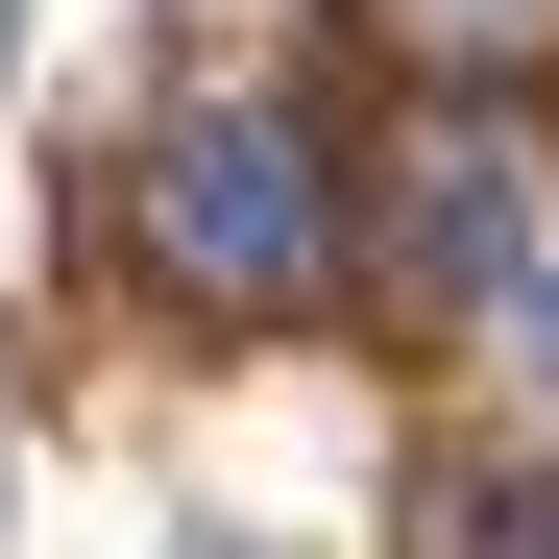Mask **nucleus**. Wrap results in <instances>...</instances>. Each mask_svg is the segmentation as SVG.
I'll return each mask as SVG.
<instances>
[{
    "mask_svg": "<svg viewBox=\"0 0 559 559\" xmlns=\"http://www.w3.org/2000/svg\"><path fill=\"white\" fill-rule=\"evenodd\" d=\"M414 267L462 293V267H511V146L462 122V146H414Z\"/></svg>",
    "mask_w": 559,
    "mask_h": 559,
    "instance_id": "obj_2",
    "label": "nucleus"
},
{
    "mask_svg": "<svg viewBox=\"0 0 559 559\" xmlns=\"http://www.w3.org/2000/svg\"><path fill=\"white\" fill-rule=\"evenodd\" d=\"M535 365H559V267H535Z\"/></svg>",
    "mask_w": 559,
    "mask_h": 559,
    "instance_id": "obj_5",
    "label": "nucleus"
},
{
    "mask_svg": "<svg viewBox=\"0 0 559 559\" xmlns=\"http://www.w3.org/2000/svg\"><path fill=\"white\" fill-rule=\"evenodd\" d=\"M146 267L195 317H317L341 293V170H317V122L293 98H195L146 146Z\"/></svg>",
    "mask_w": 559,
    "mask_h": 559,
    "instance_id": "obj_1",
    "label": "nucleus"
},
{
    "mask_svg": "<svg viewBox=\"0 0 559 559\" xmlns=\"http://www.w3.org/2000/svg\"><path fill=\"white\" fill-rule=\"evenodd\" d=\"M438 535H462V559H559V487H535V462H487V487H438Z\"/></svg>",
    "mask_w": 559,
    "mask_h": 559,
    "instance_id": "obj_4",
    "label": "nucleus"
},
{
    "mask_svg": "<svg viewBox=\"0 0 559 559\" xmlns=\"http://www.w3.org/2000/svg\"><path fill=\"white\" fill-rule=\"evenodd\" d=\"M0 73H25V0H0Z\"/></svg>",
    "mask_w": 559,
    "mask_h": 559,
    "instance_id": "obj_6",
    "label": "nucleus"
},
{
    "mask_svg": "<svg viewBox=\"0 0 559 559\" xmlns=\"http://www.w3.org/2000/svg\"><path fill=\"white\" fill-rule=\"evenodd\" d=\"M390 25L462 49V73H535V49H559V0H390Z\"/></svg>",
    "mask_w": 559,
    "mask_h": 559,
    "instance_id": "obj_3",
    "label": "nucleus"
}]
</instances>
